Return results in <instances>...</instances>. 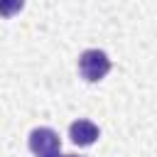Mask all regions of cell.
<instances>
[{"mask_svg":"<svg viewBox=\"0 0 157 157\" xmlns=\"http://www.w3.org/2000/svg\"><path fill=\"white\" fill-rule=\"evenodd\" d=\"M66 157H76V155H66Z\"/></svg>","mask_w":157,"mask_h":157,"instance_id":"6","label":"cell"},{"mask_svg":"<svg viewBox=\"0 0 157 157\" xmlns=\"http://www.w3.org/2000/svg\"><path fill=\"white\" fill-rule=\"evenodd\" d=\"M27 145H29V150H32L37 157H44V155L59 152L61 140H59V135H56L52 128H34V130L29 132Z\"/></svg>","mask_w":157,"mask_h":157,"instance_id":"2","label":"cell"},{"mask_svg":"<svg viewBox=\"0 0 157 157\" xmlns=\"http://www.w3.org/2000/svg\"><path fill=\"white\" fill-rule=\"evenodd\" d=\"M44 157H66V155H61V152H54V155H44Z\"/></svg>","mask_w":157,"mask_h":157,"instance_id":"5","label":"cell"},{"mask_svg":"<svg viewBox=\"0 0 157 157\" xmlns=\"http://www.w3.org/2000/svg\"><path fill=\"white\" fill-rule=\"evenodd\" d=\"M15 10H22V2H0V12L2 15H10Z\"/></svg>","mask_w":157,"mask_h":157,"instance_id":"4","label":"cell"},{"mask_svg":"<svg viewBox=\"0 0 157 157\" xmlns=\"http://www.w3.org/2000/svg\"><path fill=\"white\" fill-rule=\"evenodd\" d=\"M78 71H81V76H83L86 81L96 83V81H101V78L108 76V71H110V59H108V54H105L103 49H86V52H81V56H78Z\"/></svg>","mask_w":157,"mask_h":157,"instance_id":"1","label":"cell"},{"mask_svg":"<svg viewBox=\"0 0 157 157\" xmlns=\"http://www.w3.org/2000/svg\"><path fill=\"white\" fill-rule=\"evenodd\" d=\"M98 135H101V130H98V125H96L93 120L78 118V120H74V123L69 125V137H71L74 145H78V147L93 145V142L98 140Z\"/></svg>","mask_w":157,"mask_h":157,"instance_id":"3","label":"cell"}]
</instances>
